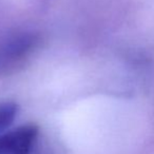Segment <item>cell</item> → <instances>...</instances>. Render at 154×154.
Masks as SVG:
<instances>
[{
    "mask_svg": "<svg viewBox=\"0 0 154 154\" xmlns=\"http://www.w3.org/2000/svg\"><path fill=\"white\" fill-rule=\"evenodd\" d=\"M39 37L35 33H18L0 45V73H9L20 66L37 48Z\"/></svg>",
    "mask_w": 154,
    "mask_h": 154,
    "instance_id": "cell-1",
    "label": "cell"
},
{
    "mask_svg": "<svg viewBox=\"0 0 154 154\" xmlns=\"http://www.w3.org/2000/svg\"><path fill=\"white\" fill-rule=\"evenodd\" d=\"M39 129L34 124L20 127L0 134V154H31L36 145Z\"/></svg>",
    "mask_w": 154,
    "mask_h": 154,
    "instance_id": "cell-2",
    "label": "cell"
},
{
    "mask_svg": "<svg viewBox=\"0 0 154 154\" xmlns=\"http://www.w3.org/2000/svg\"><path fill=\"white\" fill-rule=\"evenodd\" d=\"M19 112V106L14 101H0V134L15 120Z\"/></svg>",
    "mask_w": 154,
    "mask_h": 154,
    "instance_id": "cell-3",
    "label": "cell"
}]
</instances>
